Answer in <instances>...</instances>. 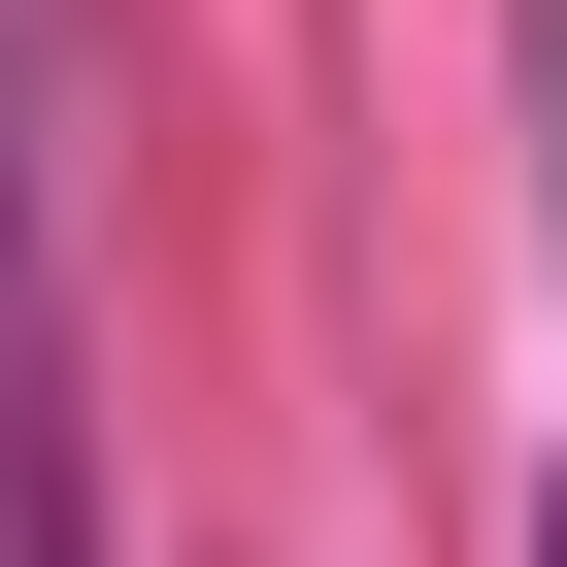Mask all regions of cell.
I'll use <instances>...</instances> for the list:
<instances>
[{"mask_svg":"<svg viewBox=\"0 0 567 567\" xmlns=\"http://www.w3.org/2000/svg\"><path fill=\"white\" fill-rule=\"evenodd\" d=\"M534 567H567V501H534Z\"/></svg>","mask_w":567,"mask_h":567,"instance_id":"6da1fadb","label":"cell"}]
</instances>
